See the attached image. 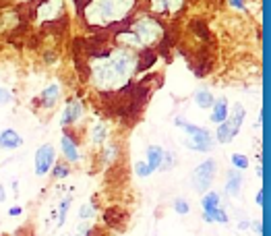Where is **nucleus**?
<instances>
[{"instance_id": "2f4dec72", "label": "nucleus", "mask_w": 271, "mask_h": 236, "mask_svg": "<svg viewBox=\"0 0 271 236\" xmlns=\"http://www.w3.org/2000/svg\"><path fill=\"white\" fill-rule=\"evenodd\" d=\"M238 228H240V230H249V228H251V224H249V222H240V224H238Z\"/></svg>"}, {"instance_id": "9b49d317", "label": "nucleus", "mask_w": 271, "mask_h": 236, "mask_svg": "<svg viewBox=\"0 0 271 236\" xmlns=\"http://www.w3.org/2000/svg\"><path fill=\"white\" fill-rule=\"evenodd\" d=\"M162 156H164V149L162 147H149L147 149V161L145 164L151 168V170H156V168H160V161H162Z\"/></svg>"}, {"instance_id": "39448f33", "label": "nucleus", "mask_w": 271, "mask_h": 236, "mask_svg": "<svg viewBox=\"0 0 271 236\" xmlns=\"http://www.w3.org/2000/svg\"><path fill=\"white\" fill-rule=\"evenodd\" d=\"M176 124L178 127H182L192 139L190 141H201V143H211V135L207 133V131H203V129H199V127H195V124H188V122H184L182 118H176Z\"/></svg>"}, {"instance_id": "4468645a", "label": "nucleus", "mask_w": 271, "mask_h": 236, "mask_svg": "<svg viewBox=\"0 0 271 236\" xmlns=\"http://www.w3.org/2000/svg\"><path fill=\"white\" fill-rule=\"evenodd\" d=\"M195 102H197L201 108H211V106H213V95H211L209 91L201 89V91L195 93Z\"/></svg>"}, {"instance_id": "393cba45", "label": "nucleus", "mask_w": 271, "mask_h": 236, "mask_svg": "<svg viewBox=\"0 0 271 236\" xmlns=\"http://www.w3.org/2000/svg\"><path fill=\"white\" fill-rule=\"evenodd\" d=\"M10 99H12L10 91L4 89V87H0V104H6V102H10Z\"/></svg>"}, {"instance_id": "473e14b6", "label": "nucleus", "mask_w": 271, "mask_h": 236, "mask_svg": "<svg viewBox=\"0 0 271 236\" xmlns=\"http://www.w3.org/2000/svg\"><path fill=\"white\" fill-rule=\"evenodd\" d=\"M4 199H6V195H4V186H2V184H0V203H2V201H4Z\"/></svg>"}, {"instance_id": "a211bd4d", "label": "nucleus", "mask_w": 271, "mask_h": 236, "mask_svg": "<svg viewBox=\"0 0 271 236\" xmlns=\"http://www.w3.org/2000/svg\"><path fill=\"white\" fill-rule=\"evenodd\" d=\"M174 164H176L174 154H172V152H164V156H162V161H160V168H162V170H170Z\"/></svg>"}, {"instance_id": "2eb2a0df", "label": "nucleus", "mask_w": 271, "mask_h": 236, "mask_svg": "<svg viewBox=\"0 0 271 236\" xmlns=\"http://www.w3.org/2000/svg\"><path fill=\"white\" fill-rule=\"evenodd\" d=\"M217 205H219V195L217 193H207L203 197V209H205V214L207 211H211V209H217Z\"/></svg>"}, {"instance_id": "c85d7f7f", "label": "nucleus", "mask_w": 271, "mask_h": 236, "mask_svg": "<svg viewBox=\"0 0 271 236\" xmlns=\"http://www.w3.org/2000/svg\"><path fill=\"white\" fill-rule=\"evenodd\" d=\"M8 216H21V207H10L8 209Z\"/></svg>"}, {"instance_id": "6ab92c4d", "label": "nucleus", "mask_w": 271, "mask_h": 236, "mask_svg": "<svg viewBox=\"0 0 271 236\" xmlns=\"http://www.w3.org/2000/svg\"><path fill=\"white\" fill-rule=\"evenodd\" d=\"M232 164H234L236 168H240V170H247L249 168V157L242 156V154H234L232 156Z\"/></svg>"}, {"instance_id": "4be33fe9", "label": "nucleus", "mask_w": 271, "mask_h": 236, "mask_svg": "<svg viewBox=\"0 0 271 236\" xmlns=\"http://www.w3.org/2000/svg\"><path fill=\"white\" fill-rule=\"evenodd\" d=\"M174 209L178 211V214H188V203L184 201V199H176V201H174Z\"/></svg>"}, {"instance_id": "f257e3e1", "label": "nucleus", "mask_w": 271, "mask_h": 236, "mask_svg": "<svg viewBox=\"0 0 271 236\" xmlns=\"http://www.w3.org/2000/svg\"><path fill=\"white\" fill-rule=\"evenodd\" d=\"M242 118H244V108H242V104H236L234 110H232L230 118L224 120L217 127V139H219V143H230L232 139H234L236 133L240 131Z\"/></svg>"}, {"instance_id": "f8f14e48", "label": "nucleus", "mask_w": 271, "mask_h": 236, "mask_svg": "<svg viewBox=\"0 0 271 236\" xmlns=\"http://www.w3.org/2000/svg\"><path fill=\"white\" fill-rule=\"evenodd\" d=\"M58 95H60L58 85H50L48 89H44V93H42V102H44V106H46V108L54 106V104H56V99H58Z\"/></svg>"}, {"instance_id": "5701e85b", "label": "nucleus", "mask_w": 271, "mask_h": 236, "mask_svg": "<svg viewBox=\"0 0 271 236\" xmlns=\"http://www.w3.org/2000/svg\"><path fill=\"white\" fill-rule=\"evenodd\" d=\"M69 205H71V199H67V201H62V205H60V218H58V224H60V226L64 224V220H67V211H69Z\"/></svg>"}, {"instance_id": "ddd939ff", "label": "nucleus", "mask_w": 271, "mask_h": 236, "mask_svg": "<svg viewBox=\"0 0 271 236\" xmlns=\"http://www.w3.org/2000/svg\"><path fill=\"white\" fill-rule=\"evenodd\" d=\"M116 40H118L120 44H124V46H141L139 37L133 31H120L118 35H116Z\"/></svg>"}, {"instance_id": "b1692460", "label": "nucleus", "mask_w": 271, "mask_h": 236, "mask_svg": "<svg viewBox=\"0 0 271 236\" xmlns=\"http://www.w3.org/2000/svg\"><path fill=\"white\" fill-rule=\"evenodd\" d=\"M54 176H56V178L69 176V168H67V166H62V164H60V166H56V168H54Z\"/></svg>"}, {"instance_id": "0eeeda50", "label": "nucleus", "mask_w": 271, "mask_h": 236, "mask_svg": "<svg viewBox=\"0 0 271 236\" xmlns=\"http://www.w3.org/2000/svg\"><path fill=\"white\" fill-rule=\"evenodd\" d=\"M23 145V139H21V135H17L12 129L4 131L2 135H0V147H4V149H15V147H21Z\"/></svg>"}, {"instance_id": "412c9836", "label": "nucleus", "mask_w": 271, "mask_h": 236, "mask_svg": "<svg viewBox=\"0 0 271 236\" xmlns=\"http://www.w3.org/2000/svg\"><path fill=\"white\" fill-rule=\"evenodd\" d=\"M186 147L190 149H197V152H209L211 149V143H201V141H188Z\"/></svg>"}, {"instance_id": "aec40b11", "label": "nucleus", "mask_w": 271, "mask_h": 236, "mask_svg": "<svg viewBox=\"0 0 271 236\" xmlns=\"http://www.w3.org/2000/svg\"><path fill=\"white\" fill-rule=\"evenodd\" d=\"M135 172H137V176H141V178H145V176H151V168L145 164V161H137L135 164Z\"/></svg>"}, {"instance_id": "bb28decb", "label": "nucleus", "mask_w": 271, "mask_h": 236, "mask_svg": "<svg viewBox=\"0 0 271 236\" xmlns=\"http://www.w3.org/2000/svg\"><path fill=\"white\" fill-rule=\"evenodd\" d=\"M112 156H116V147H114V145H110V147H108V152H106V159L110 161V159H112Z\"/></svg>"}, {"instance_id": "7ed1b4c3", "label": "nucleus", "mask_w": 271, "mask_h": 236, "mask_svg": "<svg viewBox=\"0 0 271 236\" xmlns=\"http://www.w3.org/2000/svg\"><path fill=\"white\" fill-rule=\"evenodd\" d=\"M215 161L213 159H207V161H203V164L195 170V174H192V186L203 193V191H207L209 189V184L213 180V174H215Z\"/></svg>"}, {"instance_id": "f3484780", "label": "nucleus", "mask_w": 271, "mask_h": 236, "mask_svg": "<svg viewBox=\"0 0 271 236\" xmlns=\"http://www.w3.org/2000/svg\"><path fill=\"white\" fill-rule=\"evenodd\" d=\"M106 139V127L104 124H93V131H91V141L95 145H101Z\"/></svg>"}, {"instance_id": "f03ea898", "label": "nucleus", "mask_w": 271, "mask_h": 236, "mask_svg": "<svg viewBox=\"0 0 271 236\" xmlns=\"http://www.w3.org/2000/svg\"><path fill=\"white\" fill-rule=\"evenodd\" d=\"M133 33L139 37L141 46H143V44H147V42H149V44L156 42L158 37H160V33H164V27H162L158 21H153V19H141V21H137Z\"/></svg>"}, {"instance_id": "dca6fc26", "label": "nucleus", "mask_w": 271, "mask_h": 236, "mask_svg": "<svg viewBox=\"0 0 271 236\" xmlns=\"http://www.w3.org/2000/svg\"><path fill=\"white\" fill-rule=\"evenodd\" d=\"M203 218H205V222H222V224H226V222H228V216H226L219 207H217V209L207 211V214H205Z\"/></svg>"}, {"instance_id": "6e6552de", "label": "nucleus", "mask_w": 271, "mask_h": 236, "mask_svg": "<svg viewBox=\"0 0 271 236\" xmlns=\"http://www.w3.org/2000/svg\"><path fill=\"white\" fill-rule=\"evenodd\" d=\"M60 143H62V154L67 156L69 161H79V149H77V143L71 139V137L64 135Z\"/></svg>"}, {"instance_id": "20e7f679", "label": "nucleus", "mask_w": 271, "mask_h": 236, "mask_svg": "<svg viewBox=\"0 0 271 236\" xmlns=\"http://www.w3.org/2000/svg\"><path fill=\"white\" fill-rule=\"evenodd\" d=\"M54 159H56V154H54L52 145H42L37 149V154H35V174L37 176L48 174V170L54 166Z\"/></svg>"}, {"instance_id": "c756f323", "label": "nucleus", "mask_w": 271, "mask_h": 236, "mask_svg": "<svg viewBox=\"0 0 271 236\" xmlns=\"http://www.w3.org/2000/svg\"><path fill=\"white\" fill-rule=\"evenodd\" d=\"M257 203H259V205L263 207V203H265V197H263V191H259V193H257Z\"/></svg>"}, {"instance_id": "7c9ffc66", "label": "nucleus", "mask_w": 271, "mask_h": 236, "mask_svg": "<svg viewBox=\"0 0 271 236\" xmlns=\"http://www.w3.org/2000/svg\"><path fill=\"white\" fill-rule=\"evenodd\" d=\"M253 226H255V230H257V232H259V234L263 236V224H261V222H255Z\"/></svg>"}, {"instance_id": "9d476101", "label": "nucleus", "mask_w": 271, "mask_h": 236, "mask_svg": "<svg viewBox=\"0 0 271 236\" xmlns=\"http://www.w3.org/2000/svg\"><path fill=\"white\" fill-rule=\"evenodd\" d=\"M228 118V102L226 99H217L213 104V112H211V120L213 122H224Z\"/></svg>"}, {"instance_id": "cd10ccee", "label": "nucleus", "mask_w": 271, "mask_h": 236, "mask_svg": "<svg viewBox=\"0 0 271 236\" xmlns=\"http://www.w3.org/2000/svg\"><path fill=\"white\" fill-rule=\"evenodd\" d=\"M87 232H89L87 226H79V230L75 232V236H87Z\"/></svg>"}, {"instance_id": "72a5a7b5", "label": "nucleus", "mask_w": 271, "mask_h": 236, "mask_svg": "<svg viewBox=\"0 0 271 236\" xmlns=\"http://www.w3.org/2000/svg\"><path fill=\"white\" fill-rule=\"evenodd\" d=\"M230 4H232V6H236V8H244V4H242V2H230Z\"/></svg>"}, {"instance_id": "a878e982", "label": "nucleus", "mask_w": 271, "mask_h": 236, "mask_svg": "<svg viewBox=\"0 0 271 236\" xmlns=\"http://www.w3.org/2000/svg\"><path fill=\"white\" fill-rule=\"evenodd\" d=\"M93 216V207L91 205H83L79 211V218H91Z\"/></svg>"}, {"instance_id": "1a4fd4ad", "label": "nucleus", "mask_w": 271, "mask_h": 236, "mask_svg": "<svg viewBox=\"0 0 271 236\" xmlns=\"http://www.w3.org/2000/svg\"><path fill=\"white\" fill-rule=\"evenodd\" d=\"M242 186V176L240 172H230L228 174V182H226V193L228 195H238Z\"/></svg>"}, {"instance_id": "423d86ee", "label": "nucleus", "mask_w": 271, "mask_h": 236, "mask_svg": "<svg viewBox=\"0 0 271 236\" xmlns=\"http://www.w3.org/2000/svg\"><path fill=\"white\" fill-rule=\"evenodd\" d=\"M81 116H83V104L79 102V99H71V102L67 104V108H64V112H62L60 122L62 124H71V122H75L77 118H81Z\"/></svg>"}]
</instances>
